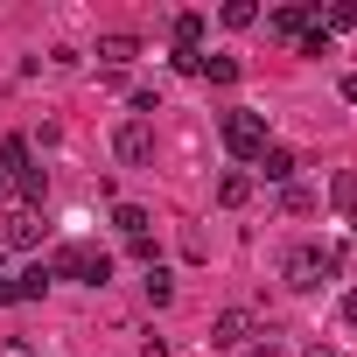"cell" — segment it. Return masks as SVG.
Instances as JSON below:
<instances>
[{"instance_id":"6da1fadb","label":"cell","mask_w":357,"mask_h":357,"mask_svg":"<svg viewBox=\"0 0 357 357\" xmlns=\"http://www.w3.org/2000/svg\"><path fill=\"white\" fill-rule=\"evenodd\" d=\"M336 266H343L336 252H322V245H294V252L280 259V280H287L294 294H315L322 280H336Z\"/></svg>"},{"instance_id":"7a4b0ae2","label":"cell","mask_w":357,"mask_h":357,"mask_svg":"<svg viewBox=\"0 0 357 357\" xmlns=\"http://www.w3.org/2000/svg\"><path fill=\"white\" fill-rule=\"evenodd\" d=\"M218 133H225V147H231L238 161H259V154L273 147V140H266V119H259V112H245V105H238V112H225V119H218Z\"/></svg>"},{"instance_id":"3957f363","label":"cell","mask_w":357,"mask_h":357,"mask_svg":"<svg viewBox=\"0 0 357 357\" xmlns=\"http://www.w3.org/2000/svg\"><path fill=\"white\" fill-rule=\"evenodd\" d=\"M50 273H63V280H84V287H105V280H112V259H105L98 245H63V252L50 259Z\"/></svg>"},{"instance_id":"277c9868","label":"cell","mask_w":357,"mask_h":357,"mask_svg":"<svg viewBox=\"0 0 357 357\" xmlns=\"http://www.w3.org/2000/svg\"><path fill=\"white\" fill-rule=\"evenodd\" d=\"M112 154H119L126 168H147V161H154V126H147V119H119V126H112Z\"/></svg>"},{"instance_id":"5b68a950","label":"cell","mask_w":357,"mask_h":357,"mask_svg":"<svg viewBox=\"0 0 357 357\" xmlns=\"http://www.w3.org/2000/svg\"><path fill=\"white\" fill-rule=\"evenodd\" d=\"M0 245H15V252H29V245H43V211H29V204H15V211H8V225H0Z\"/></svg>"},{"instance_id":"8992f818","label":"cell","mask_w":357,"mask_h":357,"mask_svg":"<svg viewBox=\"0 0 357 357\" xmlns=\"http://www.w3.org/2000/svg\"><path fill=\"white\" fill-rule=\"evenodd\" d=\"M308 29H322L315 8H273V15H266V36H280V43H301Z\"/></svg>"},{"instance_id":"52a82bcc","label":"cell","mask_w":357,"mask_h":357,"mask_svg":"<svg viewBox=\"0 0 357 357\" xmlns=\"http://www.w3.org/2000/svg\"><path fill=\"white\" fill-rule=\"evenodd\" d=\"M252 336H259V329H252V315H245V308H225V315L211 322V343H218V350H245Z\"/></svg>"},{"instance_id":"ba28073f","label":"cell","mask_w":357,"mask_h":357,"mask_svg":"<svg viewBox=\"0 0 357 357\" xmlns=\"http://www.w3.org/2000/svg\"><path fill=\"white\" fill-rule=\"evenodd\" d=\"M105 70H126L133 56H140V36H98V50H91Z\"/></svg>"},{"instance_id":"9c48e42d","label":"cell","mask_w":357,"mask_h":357,"mask_svg":"<svg viewBox=\"0 0 357 357\" xmlns=\"http://www.w3.org/2000/svg\"><path fill=\"white\" fill-rule=\"evenodd\" d=\"M29 168H36V147H29L22 133H8V140H0V175H15V183H22Z\"/></svg>"},{"instance_id":"30bf717a","label":"cell","mask_w":357,"mask_h":357,"mask_svg":"<svg viewBox=\"0 0 357 357\" xmlns=\"http://www.w3.org/2000/svg\"><path fill=\"white\" fill-rule=\"evenodd\" d=\"M329 211L336 218H357V168H336L329 175Z\"/></svg>"},{"instance_id":"8fae6325","label":"cell","mask_w":357,"mask_h":357,"mask_svg":"<svg viewBox=\"0 0 357 357\" xmlns=\"http://www.w3.org/2000/svg\"><path fill=\"white\" fill-rule=\"evenodd\" d=\"M252 168H259V175H266V183H280V190H287V183H294V168H301V161H294V154H287V147H266V154H259V161H252Z\"/></svg>"},{"instance_id":"7c38bea8","label":"cell","mask_w":357,"mask_h":357,"mask_svg":"<svg viewBox=\"0 0 357 357\" xmlns=\"http://www.w3.org/2000/svg\"><path fill=\"white\" fill-rule=\"evenodd\" d=\"M112 231L119 238H147V211L140 204H112Z\"/></svg>"},{"instance_id":"4fadbf2b","label":"cell","mask_w":357,"mask_h":357,"mask_svg":"<svg viewBox=\"0 0 357 357\" xmlns=\"http://www.w3.org/2000/svg\"><path fill=\"white\" fill-rule=\"evenodd\" d=\"M140 294H147V308H168V301H175V280H168V266H147Z\"/></svg>"},{"instance_id":"5bb4252c","label":"cell","mask_w":357,"mask_h":357,"mask_svg":"<svg viewBox=\"0 0 357 357\" xmlns=\"http://www.w3.org/2000/svg\"><path fill=\"white\" fill-rule=\"evenodd\" d=\"M197 77H211V84H238V77H245V63H238V56H204V70H197Z\"/></svg>"},{"instance_id":"9a60e30c","label":"cell","mask_w":357,"mask_h":357,"mask_svg":"<svg viewBox=\"0 0 357 357\" xmlns=\"http://www.w3.org/2000/svg\"><path fill=\"white\" fill-rule=\"evenodd\" d=\"M168 36H175V50H197V43H204V15H175Z\"/></svg>"},{"instance_id":"2e32d148","label":"cell","mask_w":357,"mask_h":357,"mask_svg":"<svg viewBox=\"0 0 357 357\" xmlns=\"http://www.w3.org/2000/svg\"><path fill=\"white\" fill-rule=\"evenodd\" d=\"M245 197H252V175H225V183H218V204L225 211H238Z\"/></svg>"},{"instance_id":"e0dca14e","label":"cell","mask_w":357,"mask_h":357,"mask_svg":"<svg viewBox=\"0 0 357 357\" xmlns=\"http://www.w3.org/2000/svg\"><path fill=\"white\" fill-rule=\"evenodd\" d=\"M280 211L308 218V211H315V190H308V183H287V190H280Z\"/></svg>"},{"instance_id":"ac0fdd59","label":"cell","mask_w":357,"mask_h":357,"mask_svg":"<svg viewBox=\"0 0 357 357\" xmlns=\"http://www.w3.org/2000/svg\"><path fill=\"white\" fill-rule=\"evenodd\" d=\"M225 29H252L259 22V8H252V0H225V15H218Z\"/></svg>"},{"instance_id":"d6986e66","label":"cell","mask_w":357,"mask_h":357,"mask_svg":"<svg viewBox=\"0 0 357 357\" xmlns=\"http://www.w3.org/2000/svg\"><path fill=\"white\" fill-rule=\"evenodd\" d=\"M154 112H161V91L140 84V91H133V119H154Z\"/></svg>"},{"instance_id":"ffe728a7","label":"cell","mask_w":357,"mask_h":357,"mask_svg":"<svg viewBox=\"0 0 357 357\" xmlns=\"http://www.w3.org/2000/svg\"><path fill=\"white\" fill-rule=\"evenodd\" d=\"M336 29H357V8H329L322 15V36H336Z\"/></svg>"},{"instance_id":"44dd1931","label":"cell","mask_w":357,"mask_h":357,"mask_svg":"<svg viewBox=\"0 0 357 357\" xmlns=\"http://www.w3.org/2000/svg\"><path fill=\"white\" fill-rule=\"evenodd\" d=\"M126 252H133L140 266H161V252H154V238H126Z\"/></svg>"},{"instance_id":"7402d4cb","label":"cell","mask_w":357,"mask_h":357,"mask_svg":"<svg viewBox=\"0 0 357 357\" xmlns=\"http://www.w3.org/2000/svg\"><path fill=\"white\" fill-rule=\"evenodd\" d=\"M336 98H343V105H357V70H350V77H336Z\"/></svg>"},{"instance_id":"603a6c76","label":"cell","mask_w":357,"mask_h":357,"mask_svg":"<svg viewBox=\"0 0 357 357\" xmlns=\"http://www.w3.org/2000/svg\"><path fill=\"white\" fill-rule=\"evenodd\" d=\"M343 322H350V329H357V287H350V294H343Z\"/></svg>"},{"instance_id":"cb8c5ba5","label":"cell","mask_w":357,"mask_h":357,"mask_svg":"<svg viewBox=\"0 0 357 357\" xmlns=\"http://www.w3.org/2000/svg\"><path fill=\"white\" fill-rule=\"evenodd\" d=\"M301 357H343V350H336V343H308Z\"/></svg>"},{"instance_id":"d4e9b609","label":"cell","mask_w":357,"mask_h":357,"mask_svg":"<svg viewBox=\"0 0 357 357\" xmlns=\"http://www.w3.org/2000/svg\"><path fill=\"white\" fill-rule=\"evenodd\" d=\"M0 357H29V343H0Z\"/></svg>"},{"instance_id":"484cf974","label":"cell","mask_w":357,"mask_h":357,"mask_svg":"<svg viewBox=\"0 0 357 357\" xmlns=\"http://www.w3.org/2000/svg\"><path fill=\"white\" fill-rule=\"evenodd\" d=\"M0 190H8V175H0Z\"/></svg>"},{"instance_id":"4316f807","label":"cell","mask_w":357,"mask_h":357,"mask_svg":"<svg viewBox=\"0 0 357 357\" xmlns=\"http://www.w3.org/2000/svg\"><path fill=\"white\" fill-rule=\"evenodd\" d=\"M0 259H8V245H0Z\"/></svg>"}]
</instances>
